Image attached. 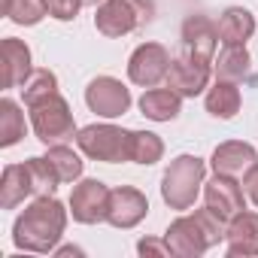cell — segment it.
Returning <instances> with one entry per match:
<instances>
[{
  "label": "cell",
  "instance_id": "obj_1",
  "mask_svg": "<svg viewBox=\"0 0 258 258\" xmlns=\"http://www.w3.org/2000/svg\"><path fill=\"white\" fill-rule=\"evenodd\" d=\"M67 213L64 204L52 195V198H37L31 207H25V213L16 219L13 225V243L25 252H55V246L64 237L67 228Z\"/></svg>",
  "mask_w": 258,
  "mask_h": 258
},
{
  "label": "cell",
  "instance_id": "obj_2",
  "mask_svg": "<svg viewBox=\"0 0 258 258\" xmlns=\"http://www.w3.org/2000/svg\"><path fill=\"white\" fill-rule=\"evenodd\" d=\"M225 219H219L210 207L195 210L191 216H179L164 231V240L176 258H198L207 249H213L219 240H225Z\"/></svg>",
  "mask_w": 258,
  "mask_h": 258
},
{
  "label": "cell",
  "instance_id": "obj_3",
  "mask_svg": "<svg viewBox=\"0 0 258 258\" xmlns=\"http://www.w3.org/2000/svg\"><path fill=\"white\" fill-rule=\"evenodd\" d=\"M204 173H207V164L204 158L198 155H176L170 161V167L164 170L161 176V198L170 210H191L198 195H201V185H204Z\"/></svg>",
  "mask_w": 258,
  "mask_h": 258
},
{
  "label": "cell",
  "instance_id": "obj_4",
  "mask_svg": "<svg viewBox=\"0 0 258 258\" xmlns=\"http://www.w3.org/2000/svg\"><path fill=\"white\" fill-rule=\"evenodd\" d=\"M155 16L152 0H103L94 13V28L106 40H118L149 25Z\"/></svg>",
  "mask_w": 258,
  "mask_h": 258
},
{
  "label": "cell",
  "instance_id": "obj_5",
  "mask_svg": "<svg viewBox=\"0 0 258 258\" xmlns=\"http://www.w3.org/2000/svg\"><path fill=\"white\" fill-rule=\"evenodd\" d=\"M31 109V127H34V137L43 146H58V143H70L79 131H76V118L70 112V103L61 94H52Z\"/></svg>",
  "mask_w": 258,
  "mask_h": 258
},
{
  "label": "cell",
  "instance_id": "obj_6",
  "mask_svg": "<svg viewBox=\"0 0 258 258\" xmlns=\"http://www.w3.org/2000/svg\"><path fill=\"white\" fill-rule=\"evenodd\" d=\"M76 143L85 158L103 161V164H118L131 161V131L118 124H85L79 127Z\"/></svg>",
  "mask_w": 258,
  "mask_h": 258
},
{
  "label": "cell",
  "instance_id": "obj_7",
  "mask_svg": "<svg viewBox=\"0 0 258 258\" xmlns=\"http://www.w3.org/2000/svg\"><path fill=\"white\" fill-rule=\"evenodd\" d=\"M170 52L161 43H140L127 58V79L140 88H155L170 73Z\"/></svg>",
  "mask_w": 258,
  "mask_h": 258
},
{
  "label": "cell",
  "instance_id": "obj_8",
  "mask_svg": "<svg viewBox=\"0 0 258 258\" xmlns=\"http://www.w3.org/2000/svg\"><path fill=\"white\" fill-rule=\"evenodd\" d=\"M85 103L100 118H118L131 109V91L115 76H97L85 88Z\"/></svg>",
  "mask_w": 258,
  "mask_h": 258
},
{
  "label": "cell",
  "instance_id": "obj_9",
  "mask_svg": "<svg viewBox=\"0 0 258 258\" xmlns=\"http://www.w3.org/2000/svg\"><path fill=\"white\" fill-rule=\"evenodd\" d=\"M109 210V188L100 179H82L70 191V216L79 225H100L106 222Z\"/></svg>",
  "mask_w": 258,
  "mask_h": 258
},
{
  "label": "cell",
  "instance_id": "obj_10",
  "mask_svg": "<svg viewBox=\"0 0 258 258\" xmlns=\"http://www.w3.org/2000/svg\"><path fill=\"white\" fill-rule=\"evenodd\" d=\"M149 213V201L140 188L134 185H118L109 191V210H106V222L112 228H137Z\"/></svg>",
  "mask_w": 258,
  "mask_h": 258
},
{
  "label": "cell",
  "instance_id": "obj_11",
  "mask_svg": "<svg viewBox=\"0 0 258 258\" xmlns=\"http://www.w3.org/2000/svg\"><path fill=\"white\" fill-rule=\"evenodd\" d=\"M204 204L219 216V219H234L237 213L246 210V191L237 182V176L216 173L210 182H204Z\"/></svg>",
  "mask_w": 258,
  "mask_h": 258
},
{
  "label": "cell",
  "instance_id": "obj_12",
  "mask_svg": "<svg viewBox=\"0 0 258 258\" xmlns=\"http://www.w3.org/2000/svg\"><path fill=\"white\" fill-rule=\"evenodd\" d=\"M210 76H213V64L210 61H198V58H173L170 61V73H167V85L182 94V97H198L210 88Z\"/></svg>",
  "mask_w": 258,
  "mask_h": 258
},
{
  "label": "cell",
  "instance_id": "obj_13",
  "mask_svg": "<svg viewBox=\"0 0 258 258\" xmlns=\"http://www.w3.org/2000/svg\"><path fill=\"white\" fill-rule=\"evenodd\" d=\"M216 49H219V25L207 16H188L182 22V55L213 64Z\"/></svg>",
  "mask_w": 258,
  "mask_h": 258
},
{
  "label": "cell",
  "instance_id": "obj_14",
  "mask_svg": "<svg viewBox=\"0 0 258 258\" xmlns=\"http://www.w3.org/2000/svg\"><path fill=\"white\" fill-rule=\"evenodd\" d=\"M225 252L231 258H252L258 255V213L243 210L225 225Z\"/></svg>",
  "mask_w": 258,
  "mask_h": 258
},
{
  "label": "cell",
  "instance_id": "obj_15",
  "mask_svg": "<svg viewBox=\"0 0 258 258\" xmlns=\"http://www.w3.org/2000/svg\"><path fill=\"white\" fill-rule=\"evenodd\" d=\"M210 164H213L216 173H225V176H243L252 164H258V152H255L252 143L228 140V143H219V146H216Z\"/></svg>",
  "mask_w": 258,
  "mask_h": 258
},
{
  "label": "cell",
  "instance_id": "obj_16",
  "mask_svg": "<svg viewBox=\"0 0 258 258\" xmlns=\"http://www.w3.org/2000/svg\"><path fill=\"white\" fill-rule=\"evenodd\" d=\"M0 58H4V88H22L28 82V76L34 73L28 43L7 37L0 43Z\"/></svg>",
  "mask_w": 258,
  "mask_h": 258
},
{
  "label": "cell",
  "instance_id": "obj_17",
  "mask_svg": "<svg viewBox=\"0 0 258 258\" xmlns=\"http://www.w3.org/2000/svg\"><path fill=\"white\" fill-rule=\"evenodd\" d=\"M213 73H216V79H228V82L255 79L252 76V58H249L246 43H225L222 52L213 58Z\"/></svg>",
  "mask_w": 258,
  "mask_h": 258
},
{
  "label": "cell",
  "instance_id": "obj_18",
  "mask_svg": "<svg viewBox=\"0 0 258 258\" xmlns=\"http://www.w3.org/2000/svg\"><path fill=\"white\" fill-rule=\"evenodd\" d=\"M25 198H34V182H31L28 164H7L4 176H0V207L16 210L19 204H25Z\"/></svg>",
  "mask_w": 258,
  "mask_h": 258
},
{
  "label": "cell",
  "instance_id": "obj_19",
  "mask_svg": "<svg viewBox=\"0 0 258 258\" xmlns=\"http://www.w3.org/2000/svg\"><path fill=\"white\" fill-rule=\"evenodd\" d=\"M204 103H207V112H210L213 118L228 121V118H234V115L240 112V106H243L240 85H237V82H228V79H216V82L207 88Z\"/></svg>",
  "mask_w": 258,
  "mask_h": 258
},
{
  "label": "cell",
  "instance_id": "obj_20",
  "mask_svg": "<svg viewBox=\"0 0 258 258\" xmlns=\"http://www.w3.org/2000/svg\"><path fill=\"white\" fill-rule=\"evenodd\" d=\"M140 112L152 121H173L182 112V94H176L170 85L167 88H149L140 97Z\"/></svg>",
  "mask_w": 258,
  "mask_h": 258
},
{
  "label": "cell",
  "instance_id": "obj_21",
  "mask_svg": "<svg viewBox=\"0 0 258 258\" xmlns=\"http://www.w3.org/2000/svg\"><path fill=\"white\" fill-rule=\"evenodd\" d=\"M219 40L222 43H246L255 34V16L243 7H228L219 16Z\"/></svg>",
  "mask_w": 258,
  "mask_h": 258
},
{
  "label": "cell",
  "instance_id": "obj_22",
  "mask_svg": "<svg viewBox=\"0 0 258 258\" xmlns=\"http://www.w3.org/2000/svg\"><path fill=\"white\" fill-rule=\"evenodd\" d=\"M28 131V124H25V112L22 106L13 100V97H4L0 100V146H16Z\"/></svg>",
  "mask_w": 258,
  "mask_h": 258
},
{
  "label": "cell",
  "instance_id": "obj_23",
  "mask_svg": "<svg viewBox=\"0 0 258 258\" xmlns=\"http://www.w3.org/2000/svg\"><path fill=\"white\" fill-rule=\"evenodd\" d=\"M4 13L22 28H34L49 16V0H4Z\"/></svg>",
  "mask_w": 258,
  "mask_h": 258
},
{
  "label": "cell",
  "instance_id": "obj_24",
  "mask_svg": "<svg viewBox=\"0 0 258 258\" xmlns=\"http://www.w3.org/2000/svg\"><path fill=\"white\" fill-rule=\"evenodd\" d=\"M164 155V140L152 131H131V161L134 164H158Z\"/></svg>",
  "mask_w": 258,
  "mask_h": 258
},
{
  "label": "cell",
  "instance_id": "obj_25",
  "mask_svg": "<svg viewBox=\"0 0 258 258\" xmlns=\"http://www.w3.org/2000/svg\"><path fill=\"white\" fill-rule=\"evenodd\" d=\"M52 94H58V76H55L49 67L34 70V73L28 76V82L22 85V97H25L28 106H34V103H40V100H46V97H52Z\"/></svg>",
  "mask_w": 258,
  "mask_h": 258
},
{
  "label": "cell",
  "instance_id": "obj_26",
  "mask_svg": "<svg viewBox=\"0 0 258 258\" xmlns=\"http://www.w3.org/2000/svg\"><path fill=\"white\" fill-rule=\"evenodd\" d=\"M28 170H31V182H34V198H52L55 188L61 185V176L55 173L52 161L43 155V158H28L25 161Z\"/></svg>",
  "mask_w": 258,
  "mask_h": 258
},
{
  "label": "cell",
  "instance_id": "obj_27",
  "mask_svg": "<svg viewBox=\"0 0 258 258\" xmlns=\"http://www.w3.org/2000/svg\"><path fill=\"white\" fill-rule=\"evenodd\" d=\"M46 158L52 161L55 173L61 176V182H76L82 176V158L67 146V143H58V146H49Z\"/></svg>",
  "mask_w": 258,
  "mask_h": 258
},
{
  "label": "cell",
  "instance_id": "obj_28",
  "mask_svg": "<svg viewBox=\"0 0 258 258\" xmlns=\"http://www.w3.org/2000/svg\"><path fill=\"white\" fill-rule=\"evenodd\" d=\"M82 10V0H49V16L58 22H73Z\"/></svg>",
  "mask_w": 258,
  "mask_h": 258
},
{
  "label": "cell",
  "instance_id": "obj_29",
  "mask_svg": "<svg viewBox=\"0 0 258 258\" xmlns=\"http://www.w3.org/2000/svg\"><path fill=\"white\" fill-rule=\"evenodd\" d=\"M137 252H140V255H173L170 246H167V240H152V237L140 240V243H137Z\"/></svg>",
  "mask_w": 258,
  "mask_h": 258
},
{
  "label": "cell",
  "instance_id": "obj_30",
  "mask_svg": "<svg viewBox=\"0 0 258 258\" xmlns=\"http://www.w3.org/2000/svg\"><path fill=\"white\" fill-rule=\"evenodd\" d=\"M243 191H246V198L258 207V164H252V167L243 173Z\"/></svg>",
  "mask_w": 258,
  "mask_h": 258
},
{
  "label": "cell",
  "instance_id": "obj_31",
  "mask_svg": "<svg viewBox=\"0 0 258 258\" xmlns=\"http://www.w3.org/2000/svg\"><path fill=\"white\" fill-rule=\"evenodd\" d=\"M55 255H82V249H76V246H64V249H55Z\"/></svg>",
  "mask_w": 258,
  "mask_h": 258
},
{
  "label": "cell",
  "instance_id": "obj_32",
  "mask_svg": "<svg viewBox=\"0 0 258 258\" xmlns=\"http://www.w3.org/2000/svg\"><path fill=\"white\" fill-rule=\"evenodd\" d=\"M103 0H82V7H100Z\"/></svg>",
  "mask_w": 258,
  "mask_h": 258
}]
</instances>
